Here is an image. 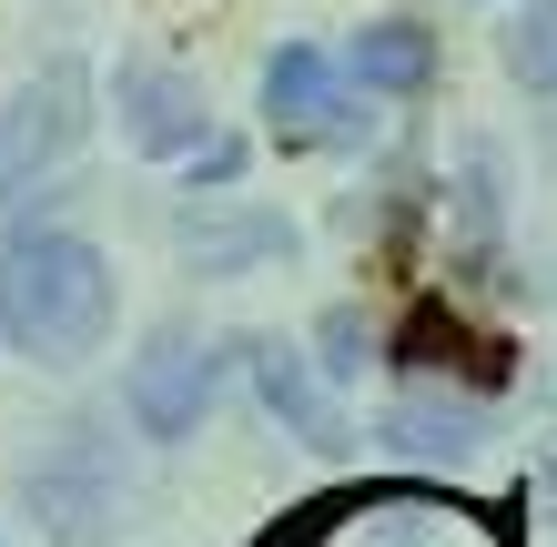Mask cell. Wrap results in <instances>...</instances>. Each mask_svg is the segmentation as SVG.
<instances>
[{"label":"cell","mask_w":557,"mask_h":547,"mask_svg":"<svg viewBox=\"0 0 557 547\" xmlns=\"http://www.w3.org/2000/svg\"><path fill=\"white\" fill-rule=\"evenodd\" d=\"M173 173H183V192H223V183H244V173H253V142H244V133H223V122H213V133L193 142V152H183Z\"/></svg>","instance_id":"cell-15"},{"label":"cell","mask_w":557,"mask_h":547,"mask_svg":"<svg viewBox=\"0 0 557 547\" xmlns=\"http://www.w3.org/2000/svg\"><path fill=\"white\" fill-rule=\"evenodd\" d=\"M223 396V345L203 325H152L143 335V356L122 365V426H133L143 446H183V436H203V415Z\"/></svg>","instance_id":"cell-5"},{"label":"cell","mask_w":557,"mask_h":547,"mask_svg":"<svg viewBox=\"0 0 557 547\" xmlns=\"http://www.w3.org/2000/svg\"><path fill=\"white\" fill-rule=\"evenodd\" d=\"M91 122H102V72H91L82 51H51L41 72L0 102V213H21L41 183L72 173V152L91 142Z\"/></svg>","instance_id":"cell-3"},{"label":"cell","mask_w":557,"mask_h":547,"mask_svg":"<svg viewBox=\"0 0 557 547\" xmlns=\"http://www.w3.org/2000/svg\"><path fill=\"white\" fill-rule=\"evenodd\" d=\"M497 72L528 91V102H557V0H517L497 21Z\"/></svg>","instance_id":"cell-13"},{"label":"cell","mask_w":557,"mask_h":547,"mask_svg":"<svg viewBox=\"0 0 557 547\" xmlns=\"http://www.w3.org/2000/svg\"><path fill=\"white\" fill-rule=\"evenodd\" d=\"M21 518L41 547H112L133 527V457H122V415H61L11 476Z\"/></svg>","instance_id":"cell-2"},{"label":"cell","mask_w":557,"mask_h":547,"mask_svg":"<svg viewBox=\"0 0 557 547\" xmlns=\"http://www.w3.org/2000/svg\"><path fill=\"white\" fill-rule=\"evenodd\" d=\"M335 61H345V82L366 91V102H436V82H446V30L416 21V11H375V21L345 30Z\"/></svg>","instance_id":"cell-10"},{"label":"cell","mask_w":557,"mask_h":547,"mask_svg":"<svg viewBox=\"0 0 557 547\" xmlns=\"http://www.w3.org/2000/svg\"><path fill=\"white\" fill-rule=\"evenodd\" d=\"M375 335H385V325H375L366 304H324V314H314V335H305V356H314V375L345 396V385H366V375H375Z\"/></svg>","instance_id":"cell-14"},{"label":"cell","mask_w":557,"mask_h":547,"mask_svg":"<svg viewBox=\"0 0 557 547\" xmlns=\"http://www.w3.org/2000/svg\"><path fill=\"white\" fill-rule=\"evenodd\" d=\"M375 365H396V375H436V385H467V396H497V385L517 375V335L476 325L456 295H425L406 325H385V335H375Z\"/></svg>","instance_id":"cell-7"},{"label":"cell","mask_w":557,"mask_h":547,"mask_svg":"<svg viewBox=\"0 0 557 547\" xmlns=\"http://www.w3.org/2000/svg\"><path fill=\"white\" fill-rule=\"evenodd\" d=\"M486 436H497L486 396H467V385H436V375H406L396 406H385V446H396V457H425V467H467Z\"/></svg>","instance_id":"cell-12"},{"label":"cell","mask_w":557,"mask_h":547,"mask_svg":"<svg viewBox=\"0 0 557 547\" xmlns=\"http://www.w3.org/2000/svg\"><path fill=\"white\" fill-rule=\"evenodd\" d=\"M406 547H425V537H406Z\"/></svg>","instance_id":"cell-17"},{"label":"cell","mask_w":557,"mask_h":547,"mask_svg":"<svg viewBox=\"0 0 557 547\" xmlns=\"http://www.w3.org/2000/svg\"><path fill=\"white\" fill-rule=\"evenodd\" d=\"M234 356H244V385H253V406H264L274 426L294 436V446H314V457H355V426H345L335 385L314 375V356H305L294 335H244Z\"/></svg>","instance_id":"cell-9"},{"label":"cell","mask_w":557,"mask_h":547,"mask_svg":"<svg viewBox=\"0 0 557 547\" xmlns=\"http://www.w3.org/2000/svg\"><path fill=\"white\" fill-rule=\"evenodd\" d=\"M102 112H112V133H122V152H133V163H183V152L213 133L203 82L173 72V61H112Z\"/></svg>","instance_id":"cell-8"},{"label":"cell","mask_w":557,"mask_h":547,"mask_svg":"<svg viewBox=\"0 0 557 547\" xmlns=\"http://www.w3.org/2000/svg\"><path fill=\"white\" fill-rule=\"evenodd\" d=\"M253 102H264V142L284 152V163H305V152H366L375 142L366 91L345 82V61L324 51V41H274Z\"/></svg>","instance_id":"cell-4"},{"label":"cell","mask_w":557,"mask_h":547,"mask_svg":"<svg viewBox=\"0 0 557 547\" xmlns=\"http://www.w3.org/2000/svg\"><path fill=\"white\" fill-rule=\"evenodd\" d=\"M436 223H446V264L456 274H497L507 264V163H497V142L456 152V173L436 183Z\"/></svg>","instance_id":"cell-11"},{"label":"cell","mask_w":557,"mask_h":547,"mask_svg":"<svg viewBox=\"0 0 557 547\" xmlns=\"http://www.w3.org/2000/svg\"><path fill=\"white\" fill-rule=\"evenodd\" d=\"M355 507H366V497H314V507H294L284 527H264L253 547H324V537H335V527L355 518Z\"/></svg>","instance_id":"cell-16"},{"label":"cell","mask_w":557,"mask_h":547,"mask_svg":"<svg viewBox=\"0 0 557 547\" xmlns=\"http://www.w3.org/2000/svg\"><path fill=\"white\" fill-rule=\"evenodd\" d=\"M122 325V274L82 223H21L0 244V345L41 375H72Z\"/></svg>","instance_id":"cell-1"},{"label":"cell","mask_w":557,"mask_h":547,"mask_svg":"<svg viewBox=\"0 0 557 547\" xmlns=\"http://www.w3.org/2000/svg\"><path fill=\"white\" fill-rule=\"evenodd\" d=\"M305 253V223H294L284 203H253V192H183L173 213V264L203 274V284H244V274H274Z\"/></svg>","instance_id":"cell-6"},{"label":"cell","mask_w":557,"mask_h":547,"mask_svg":"<svg viewBox=\"0 0 557 547\" xmlns=\"http://www.w3.org/2000/svg\"><path fill=\"white\" fill-rule=\"evenodd\" d=\"M0 547H11V537H0Z\"/></svg>","instance_id":"cell-18"}]
</instances>
